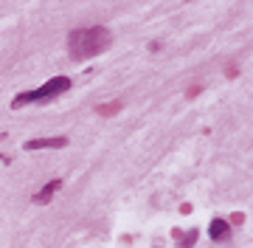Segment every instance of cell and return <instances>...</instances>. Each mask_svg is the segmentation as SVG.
Masks as SVG:
<instances>
[{
    "label": "cell",
    "instance_id": "obj_1",
    "mask_svg": "<svg viewBox=\"0 0 253 248\" xmlns=\"http://www.w3.org/2000/svg\"><path fill=\"white\" fill-rule=\"evenodd\" d=\"M110 43H113V34L104 26L76 28V31L68 34V51H71V59H76V62H84L90 56H99L101 51L110 48Z\"/></svg>",
    "mask_w": 253,
    "mask_h": 248
},
{
    "label": "cell",
    "instance_id": "obj_2",
    "mask_svg": "<svg viewBox=\"0 0 253 248\" xmlns=\"http://www.w3.org/2000/svg\"><path fill=\"white\" fill-rule=\"evenodd\" d=\"M71 76H54V79H48L42 88H37V91H26V93H17L14 96V101H11V107L14 110H20V107H26V104H31V101H51L56 99V96H62V93L71 91Z\"/></svg>",
    "mask_w": 253,
    "mask_h": 248
},
{
    "label": "cell",
    "instance_id": "obj_3",
    "mask_svg": "<svg viewBox=\"0 0 253 248\" xmlns=\"http://www.w3.org/2000/svg\"><path fill=\"white\" fill-rule=\"evenodd\" d=\"M68 147V138L65 136H54V138H28L23 149L26 152H37V149H62Z\"/></svg>",
    "mask_w": 253,
    "mask_h": 248
},
{
    "label": "cell",
    "instance_id": "obj_4",
    "mask_svg": "<svg viewBox=\"0 0 253 248\" xmlns=\"http://www.w3.org/2000/svg\"><path fill=\"white\" fill-rule=\"evenodd\" d=\"M59 186H62V181H59V178L48 181V184L42 186V189H40V192H37L34 198H31V200H34L37 206H45V203H51V198H54V195L59 192Z\"/></svg>",
    "mask_w": 253,
    "mask_h": 248
},
{
    "label": "cell",
    "instance_id": "obj_5",
    "mask_svg": "<svg viewBox=\"0 0 253 248\" xmlns=\"http://www.w3.org/2000/svg\"><path fill=\"white\" fill-rule=\"evenodd\" d=\"M208 237L211 240H225V237H231V223L228 220H222V217H214V220L208 223Z\"/></svg>",
    "mask_w": 253,
    "mask_h": 248
},
{
    "label": "cell",
    "instance_id": "obj_6",
    "mask_svg": "<svg viewBox=\"0 0 253 248\" xmlns=\"http://www.w3.org/2000/svg\"><path fill=\"white\" fill-rule=\"evenodd\" d=\"M118 110H121V101H110V104H99V107H96L99 116H116Z\"/></svg>",
    "mask_w": 253,
    "mask_h": 248
},
{
    "label": "cell",
    "instance_id": "obj_7",
    "mask_svg": "<svg viewBox=\"0 0 253 248\" xmlns=\"http://www.w3.org/2000/svg\"><path fill=\"white\" fill-rule=\"evenodd\" d=\"M197 237H200V231H189L186 237H180V240H177V246H180V248H194Z\"/></svg>",
    "mask_w": 253,
    "mask_h": 248
},
{
    "label": "cell",
    "instance_id": "obj_8",
    "mask_svg": "<svg viewBox=\"0 0 253 248\" xmlns=\"http://www.w3.org/2000/svg\"><path fill=\"white\" fill-rule=\"evenodd\" d=\"M236 74H239V68H236V65H225V76H228V79H234Z\"/></svg>",
    "mask_w": 253,
    "mask_h": 248
},
{
    "label": "cell",
    "instance_id": "obj_9",
    "mask_svg": "<svg viewBox=\"0 0 253 248\" xmlns=\"http://www.w3.org/2000/svg\"><path fill=\"white\" fill-rule=\"evenodd\" d=\"M161 48H163V43H161V40H155V43H149V51H161Z\"/></svg>",
    "mask_w": 253,
    "mask_h": 248
},
{
    "label": "cell",
    "instance_id": "obj_10",
    "mask_svg": "<svg viewBox=\"0 0 253 248\" xmlns=\"http://www.w3.org/2000/svg\"><path fill=\"white\" fill-rule=\"evenodd\" d=\"M197 93H200V85H194V88H189V93H186V96L191 99V96H197Z\"/></svg>",
    "mask_w": 253,
    "mask_h": 248
}]
</instances>
